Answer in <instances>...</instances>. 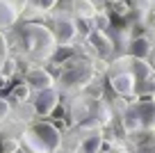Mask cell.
<instances>
[{"label": "cell", "mask_w": 155, "mask_h": 153, "mask_svg": "<svg viewBox=\"0 0 155 153\" xmlns=\"http://www.w3.org/2000/svg\"><path fill=\"white\" fill-rule=\"evenodd\" d=\"M94 78V66L89 59H66L59 71V87L64 89H78L89 85Z\"/></svg>", "instance_id": "obj_3"}, {"label": "cell", "mask_w": 155, "mask_h": 153, "mask_svg": "<svg viewBox=\"0 0 155 153\" xmlns=\"http://www.w3.org/2000/svg\"><path fill=\"white\" fill-rule=\"evenodd\" d=\"M21 37H23V50L37 59L50 57L55 46H59L55 39V32H50L48 28L39 23H25L21 28Z\"/></svg>", "instance_id": "obj_2"}, {"label": "cell", "mask_w": 155, "mask_h": 153, "mask_svg": "<svg viewBox=\"0 0 155 153\" xmlns=\"http://www.w3.org/2000/svg\"><path fill=\"white\" fill-rule=\"evenodd\" d=\"M62 144V133L50 121L32 124L21 137V146L28 153H57Z\"/></svg>", "instance_id": "obj_1"}, {"label": "cell", "mask_w": 155, "mask_h": 153, "mask_svg": "<svg viewBox=\"0 0 155 153\" xmlns=\"http://www.w3.org/2000/svg\"><path fill=\"white\" fill-rule=\"evenodd\" d=\"M30 94H32V87L23 80V82H18V85L9 91V100H14V103H18V105H23L25 100H30Z\"/></svg>", "instance_id": "obj_14"}, {"label": "cell", "mask_w": 155, "mask_h": 153, "mask_svg": "<svg viewBox=\"0 0 155 153\" xmlns=\"http://www.w3.org/2000/svg\"><path fill=\"white\" fill-rule=\"evenodd\" d=\"M123 124L130 133L135 130H153L155 128V100H139L123 117Z\"/></svg>", "instance_id": "obj_4"}, {"label": "cell", "mask_w": 155, "mask_h": 153, "mask_svg": "<svg viewBox=\"0 0 155 153\" xmlns=\"http://www.w3.org/2000/svg\"><path fill=\"white\" fill-rule=\"evenodd\" d=\"M110 85H112V89H114L119 96H132V94H137L139 80L135 78V73H132L128 66H121L116 73L110 76Z\"/></svg>", "instance_id": "obj_6"}, {"label": "cell", "mask_w": 155, "mask_h": 153, "mask_svg": "<svg viewBox=\"0 0 155 153\" xmlns=\"http://www.w3.org/2000/svg\"><path fill=\"white\" fill-rule=\"evenodd\" d=\"M18 21V9L12 0H0V28H12Z\"/></svg>", "instance_id": "obj_9"}, {"label": "cell", "mask_w": 155, "mask_h": 153, "mask_svg": "<svg viewBox=\"0 0 155 153\" xmlns=\"http://www.w3.org/2000/svg\"><path fill=\"white\" fill-rule=\"evenodd\" d=\"M150 53V43L146 37H137L130 41V57H137V59H146Z\"/></svg>", "instance_id": "obj_13"}, {"label": "cell", "mask_w": 155, "mask_h": 153, "mask_svg": "<svg viewBox=\"0 0 155 153\" xmlns=\"http://www.w3.org/2000/svg\"><path fill=\"white\" fill-rule=\"evenodd\" d=\"M55 39H57L59 46H68L78 39V25L73 19L64 16V19L57 21V28H55Z\"/></svg>", "instance_id": "obj_8"}, {"label": "cell", "mask_w": 155, "mask_h": 153, "mask_svg": "<svg viewBox=\"0 0 155 153\" xmlns=\"http://www.w3.org/2000/svg\"><path fill=\"white\" fill-rule=\"evenodd\" d=\"M91 41H94V48H96V53L101 55V57H105V55L112 53V41L105 37V32L94 30V32H91Z\"/></svg>", "instance_id": "obj_12"}, {"label": "cell", "mask_w": 155, "mask_h": 153, "mask_svg": "<svg viewBox=\"0 0 155 153\" xmlns=\"http://www.w3.org/2000/svg\"><path fill=\"white\" fill-rule=\"evenodd\" d=\"M71 12L78 19H96L98 16V7L91 0H73L71 2Z\"/></svg>", "instance_id": "obj_10"}, {"label": "cell", "mask_w": 155, "mask_h": 153, "mask_svg": "<svg viewBox=\"0 0 155 153\" xmlns=\"http://www.w3.org/2000/svg\"><path fill=\"white\" fill-rule=\"evenodd\" d=\"M12 110H14V107H12V100L0 96V121L9 119V117H12Z\"/></svg>", "instance_id": "obj_15"}, {"label": "cell", "mask_w": 155, "mask_h": 153, "mask_svg": "<svg viewBox=\"0 0 155 153\" xmlns=\"http://www.w3.org/2000/svg\"><path fill=\"white\" fill-rule=\"evenodd\" d=\"M39 7L44 12H50L53 7H57V0H39Z\"/></svg>", "instance_id": "obj_16"}, {"label": "cell", "mask_w": 155, "mask_h": 153, "mask_svg": "<svg viewBox=\"0 0 155 153\" xmlns=\"http://www.w3.org/2000/svg\"><path fill=\"white\" fill-rule=\"evenodd\" d=\"M101 144H103V135L101 130L96 133H89L80 139V146H78V153H98L101 151Z\"/></svg>", "instance_id": "obj_11"}, {"label": "cell", "mask_w": 155, "mask_h": 153, "mask_svg": "<svg viewBox=\"0 0 155 153\" xmlns=\"http://www.w3.org/2000/svg\"><path fill=\"white\" fill-rule=\"evenodd\" d=\"M25 82H28L34 91H41V89H50V87H55V78L50 76L44 66H30L28 73H25Z\"/></svg>", "instance_id": "obj_7"}, {"label": "cell", "mask_w": 155, "mask_h": 153, "mask_svg": "<svg viewBox=\"0 0 155 153\" xmlns=\"http://www.w3.org/2000/svg\"><path fill=\"white\" fill-rule=\"evenodd\" d=\"M30 105H32V110H34L37 117H50L55 112V107L59 105V89L57 87H50V89L37 91Z\"/></svg>", "instance_id": "obj_5"}]
</instances>
